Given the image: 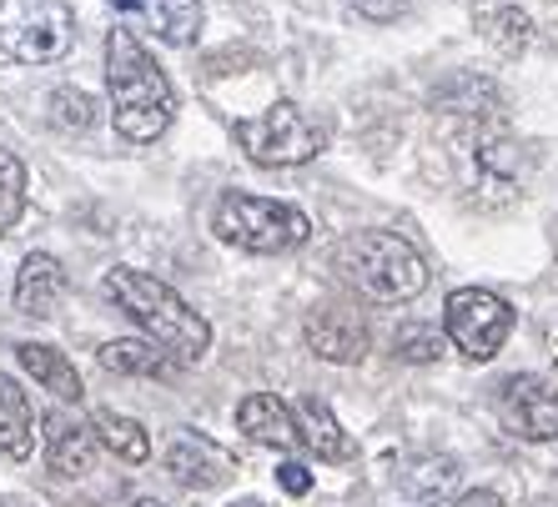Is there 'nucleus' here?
<instances>
[{
    "instance_id": "obj_1",
    "label": "nucleus",
    "mask_w": 558,
    "mask_h": 507,
    "mask_svg": "<svg viewBox=\"0 0 558 507\" xmlns=\"http://www.w3.org/2000/svg\"><path fill=\"white\" fill-rule=\"evenodd\" d=\"M106 91H111V121L126 141L146 146L167 136L171 116H177V91H171L167 71L156 65V55L126 26L106 36Z\"/></svg>"
},
{
    "instance_id": "obj_2",
    "label": "nucleus",
    "mask_w": 558,
    "mask_h": 507,
    "mask_svg": "<svg viewBox=\"0 0 558 507\" xmlns=\"http://www.w3.org/2000/svg\"><path fill=\"white\" fill-rule=\"evenodd\" d=\"M101 292L117 301L131 322L142 326L156 347L167 351L171 362H202L211 347V322L202 312H192L167 282H156L151 272L136 267H111L101 282Z\"/></svg>"
},
{
    "instance_id": "obj_3",
    "label": "nucleus",
    "mask_w": 558,
    "mask_h": 507,
    "mask_svg": "<svg viewBox=\"0 0 558 507\" xmlns=\"http://www.w3.org/2000/svg\"><path fill=\"white\" fill-rule=\"evenodd\" d=\"M338 272L373 301H413L428 286L423 251L398 232H352L338 247Z\"/></svg>"
},
{
    "instance_id": "obj_4",
    "label": "nucleus",
    "mask_w": 558,
    "mask_h": 507,
    "mask_svg": "<svg viewBox=\"0 0 558 507\" xmlns=\"http://www.w3.org/2000/svg\"><path fill=\"white\" fill-rule=\"evenodd\" d=\"M453 161L463 166V191L478 207H504L523 191V171H529V151L519 136L494 121H463L453 131Z\"/></svg>"
},
{
    "instance_id": "obj_5",
    "label": "nucleus",
    "mask_w": 558,
    "mask_h": 507,
    "mask_svg": "<svg viewBox=\"0 0 558 507\" xmlns=\"http://www.w3.org/2000/svg\"><path fill=\"white\" fill-rule=\"evenodd\" d=\"M211 232L236 251L252 257H282L298 251L312 236L307 211H298L292 201H272V196H252V191H227L211 211Z\"/></svg>"
},
{
    "instance_id": "obj_6",
    "label": "nucleus",
    "mask_w": 558,
    "mask_h": 507,
    "mask_svg": "<svg viewBox=\"0 0 558 507\" xmlns=\"http://www.w3.org/2000/svg\"><path fill=\"white\" fill-rule=\"evenodd\" d=\"M76 15L65 0H0V51L21 65H51L71 51Z\"/></svg>"
},
{
    "instance_id": "obj_7",
    "label": "nucleus",
    "mask_w": 558,
    "mask_h": 507,
    "mask_svg": "<svg viewBox=\"0 0 558 507\" xmlns=\"http://www.w3.org/2000/svg\"><path fill=\"white\" fill-rule=\"evenodd\" d=\"M236 146L257 166H307L312 157H323L327 136L298 101H272L262 116L236 121Z\"/></svg>"
},
{
    "instance_id": "obj_8",
    "label": "nucleus",
    "mask_w": 558,
    "mask_h": 507,
    "mask_svg": "<svg viewBox=\"0 0 558 507\" xmlns=\"http://www.w3.org/2000/svg\"><path fill=\"white\" fill-rule=\"evenodd\" d=\"M442 332L463 357L488 362L504 351L508 332H513V307L488 286H458V292H448V307H442Z\"/></svg>"
},
{
    "instance_id": "obj_9",
    "label": "nucleus",
    "mask_w": 558,
    "mask_h": 507,
    "mask_svg": "<svg viewBox=\"0 0 558 507\" xmlns=\"http://www.w3.org/2000/svg\"><path fill=\"white\" fill-rule=\"evenodd\" d=\"M498 412H504L508 432L523 443H548L558 437V382L538 378V372H519L498 392Z\"/></svg>"
},
{
    "instance_id": "obj_10",
    "label": "nucleus",
    "mask_w": 558,
    "mask_h": 507,
    "mask_svg": "<svg viewBox=\"0 0 558 507\" xmlns=\"http://www.w3.org/2000/svg\"><path fill=\"white\" fill-rule=\"evenodd\" d=\"M167 472L182 482L186 493H217V487H227V482L236 478V462L227 447H217L211 437L186 428V432H177L167 447Z\"/></svg>"
},
{
    "instance_id": "obj_11",
    "label": "nucleus",
    "mask_w": 558,
    "mask_h": 507,
    "mask_svg": "<svg viewBox=\"0 0 558 507\" xmlns=\"http://www.w3.org/2000/svg\"><path fill=\"white\" fill-rule=\"evenodd\" d=\"M302 337H307L312 357H323V362H338V367H352L363 362L373 337H367L363 317L342 312V307H323V312H312L307 326H302Z\"/></svg>"
},
{
    "instance_id": "obj_12",
    "label": "nucleus",
    "mask_w": 558,
    "mask_h": 507,
    "mask_svg": "<svg viewBox=\"0 0 558 507\" xmlns=\"http://www.w3.org/2000/svg\"><path fill=\"white\" fill-rule=\"evenodd\" d=\"M96 428L71 412H46V468L51 478H86L96 462Z\"/></svg>"
},
{
    "instance_id": "obj_13",
    "label": "nucleus",
    "mask_w": 558,
    "mask_h": 507,
    "mask_svg": "<svg viewBox=\"0 0 558 507\" xmlns=\"http://www.w3.org/2000/svg\"><path fill=\"white\" fill-rule=\"evenodd\" d=\"M236 428L262 447H282V453L302 447L298 417H292V407H287L282 397H272V392H252V397H242V403H236Z\"/></svg>"
},
{
    "instance_id": "obj_14",
    "label": "nucleus",
    "mask_w": 558,
    "mask_h": 507,
    "mask_svg": "<svg viewBox=\"0 0 558 507\" xmlns=\"http://www.w3.org/2000/svg\"><path fill=\"white\" fill-rule=\"evenodd\" d=\"M65 297V267L46 251H31L21 261V272H15V312L26 317H56Z\"/></svg>"
},
{
    "instance_id": "obj_15",
    "label": "nucleus",
    "mask_w": 558,
    "mask_h": 507,
    "mask_svg": "<svg viewBox=\"0 0 558 507\" xmlns=\"http://www.w3.org/2000/svg\"><path fill=\"white\" fill-rule=\"evenodd\" d=\"M292 417H298L302 447H307V453H317L323 462H352V457H357L352 437L342 432V422L332 417V407H327V403H317V397H302V403L292 407Z\"/></svg>"
},
{
    "instance_id": "obj_16",
    "label": "nucleus",
    "mask_w": 558,
    "mask_h": 507,
    "mask_svg": "<svg viewBox=\"0 0 558 507\" xmlns=\"http://www.w3.org/2000/svg\"><path fill=\"white\" fill-rule=\"evenodd\" d=\"M117 5L121 11H142L146 26L167 46H192L202 36V21H207L202 0H117Z\"/></svg>"
},
{
    "instance_id": "obj_17",
    "label": "nucleus",
    "mask_w": 558,
    "mask_h": 507,
    "mask_svg": "<svg viewBox=\"0 0 558 507\" xmlns=\"http://www.w3.org/2000/svg\"><path fill=\"white\" fill-rule=\"evenodd\" d=\"M15 357H21V367H26L40 387L51 392L56 403H81V397H86V387H81L76 367H71V357H65V351L46 347V342H21V347H15Z\"/></svg>"
},
{
    "instance_id": "obj_18",
    "label": "nucleus",
    "mask_w": 558,
    "mask_h": 507,
    "mask_svg": "<svg viewBox=\"0 0 558 507\" xmlns=\"http://www.w3.org/2000/svg\"><path fill=\"white\" fill-rule=\"evenodd\" d=\"M31 447H36V412H31V397L15 387V378L0 372V457L26 462Z\"/></svg>"
},
{
    "instance_id": "obj_19",
    "label": "nucleus",
    "mask_w": 558,
    "mask_h": 507,
    "mask_svg": "<svg viewBox=\"0 0 558 507\" xmlns=\"http://www.w3.org/2000/svg\"><path fill=\"white\" fill-rule=\"evenodd\" d=\"M96 357H101V367L117 372V378H171V357L156 347V342L117 337V342H106Z\"/></svg>"
},
{
    "instance_id": "obj_20",
    "label": "nucleus",
    "mask_w": 558,
    "mask_h": 507,
    "mask_svg": "<svg viewBox=\"0 0 558 507\" xmlns=\"http://www.w3.org/2000/svg\"><path fill=\"white\" fill-rule=\"evenodd\" d=\"M458 487V462L453 457H438V453H423V457H408L403 462V493L423 497V503H438Z\"/></svg>"
},
{
    "instance_id": "obj_21",
    "label": "nucleus",
    "mask_w": 558,
    "mask_h": 507,
    "mask_svg": "<svg viewBox=\"0 0 558 507\" xmlns=\"http://www.w3.org/2000/svg\"><path fill=\"white\" fill-rule=\"evenodd\" d=\"M92 428L121 462H136V468H142L146 457H151V437H146V428L136 417H121V412H111V407H101V412L92 417Z\"/></svg>"
},
{
    "instance_id": "obj_22",
    "label": "nucleus",
    "mask_w": 558,
    "mask_h": 507,
    "mask_svg": "<svg viewBox=\"0 0 558 507\" xmlns=\"http://www.w3.org/2000/svg\"><path fill=\"white\" fill-rule=\"evenodd\" d=\"M442 351H448V332H438L433 322H403L392 332V357H403L413 367L438 362Z\"/></svg>"
},
{
    "instance_id": "obj_23",
    "label": "nucleus",
    "mask_w": 558,
    "mask_h": 507,
    "mask_svg": "<svg viewBox=\"0 0 558 507\" xmlns=\"http://www.w3.org/2000/svg\"><path fill=\"white\" fill-rule=\"evenodd\" d=\"M21 217H26V166L0 146V232H11Z\"/></svg>"
},
{
    "instance_id": "obj_24",
    "label": "nucleus",
    "mask_w": 558,
    "mask_h": 507,
    "mask_svg": "<svg viewBox=\"0 0 558 507\" xmlns=\"http://www.w3.org/2000/svg\"><path fill=\"white\" fill-rule=\"evenodd\" d=\"M488 40H494L504 55H523L533 40V21L529 11H519V5H504V11L488 15Z\"/></svg>"
},
{
    "instance_id": "obj_25",
    "label": "nucleus",
    "mask_w": 558,
    "mask_h": 507,
    "mask_svg": "<svg viewBox=\"0 0 558 507\" xmlns=\"http://www.w3.org/2000/svg\"><path fill=\"white\" fill-rule=\"evenodd\" d=\"M51 121L65 131H92L96 126V96L81 86H56L51 91Z\"/></svg>"
},
{
    "instance_id": "obj_26",
    "label": "nucleus",
    "mask_w": 558,
    "mask_h": 507,
    "mask_svg": "<svg viewBox=\"0 0 558 507\" xmlns=\"http://www.w3.org/2000/svg\"><path fill=\"white\" fill-rule=\"evenodd\" d=\"M352 5H357V15H367V21H398L413 0H352Z\"/></svg>"
},
{
    "instance_id": "obj_27",
    "label": "nucleus",
    "mask_w": 558,
    "mask_h": 507,
    "mask_svg": "<svg viewBox=\"0 0 558 507\" xmlns=\"http://www.w3.org/2000/svg\"><path fill=\"white\" fill-rule=\"evenodd\" d=\"M277 482H282V493H292V497L312 493V472L302 468V462H282V468H277Z\"/></svg>"
},
{
    "instance_id": "obj_28",
    "label": "nucleus",
    "mask_w": 558,
    "mask_h": 507,
    "mask_svg": "<svg viewBox=\"0 0 558 507\" xmlns=\"http://www.w3.org/2000/svg\"><path fill=\"white\" fill-rule=\"evenodd\" d=\"M453 507H504V497H498L494 487H478V493H463Z\"/></svg>"
},
{
    "instance_id": "obj_29",
    "label": "nucleus",
    "mask_w": 558,
    "mask_h": 507,
    "mask_svg": "<svg viewBox=\"0 0 558 507\" xmlns=\"http://www.w3.org/2000/svg\"><path fill=\"white\" fill-rule=\"evenodd\" d=\"M227 507H267V503H257V497H236V503H227Z\"/></svg>"
},
{
    "instance_id": "obj_30",
    "label": "nucleus",
    "mask_w": 558,
    "mask_h": 507,
    "mask_svg": "<svg viewBox=\"0 0 558 507\" xmlns=\"http://www.w3.org/2000/svg\"><path fill=\"white\" fill-rule=\"evenodd\" d=\"M131 507H167V503H156V497H136Z\"/></svg>"
}]
</instances>
